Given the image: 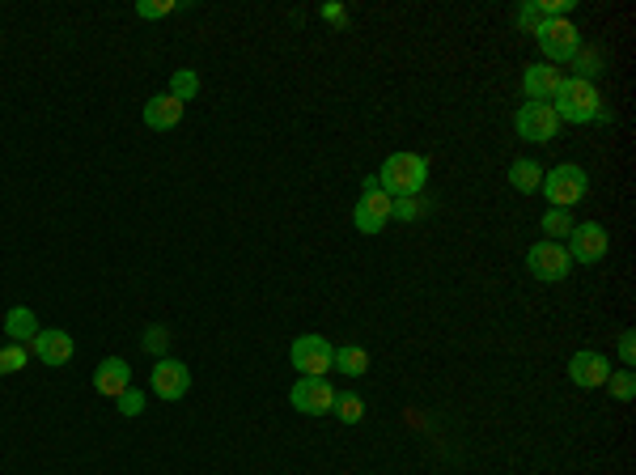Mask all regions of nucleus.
Here are the masks:
<instances>
[{"label":"nucleus","instance_id":"f257e3e1","mask_svg":"<svg viewBox=\"0 0 636 475\" xmlns=\"http://www.w3.org/2000/svg\"><path fill=\"white\" fill-rule=\"evenodd\" d=\"M552 111L560 123H594L598 111H603V94H598L594 81L581 77H564L552 94Z\"/></svg>","mask_w":636,"mask_h":475},{"label":"nucleus","instance_id":"f03ea898","mask_svg":"<svg viewBox=\"0 0 636 475\" xmlns=\"http://www.w3.org/2000/svg\"><path fill=\"white\" fill-rule=\"evenodd\" d=\"M424 183H429V162L420 153H391L378 170V187L386 191L391 200L403 196H420Z\"/></svg>","mask_w":636,"mask_h":475},{"label":"nucleus","instance_id":"7ed1b4c3","mask_svg":"<svg viewBox=\"0 0 636 475\" xmlns=\"http://www.w3.org/2000/svg\"><path fill=\"white\" fill-rule=\"evenodd\" d=\"M530 34H535V43L543 47V56L552 64H569L577 51L586 47V43H581V30L569 22V17H543Z\"/></svg>","mask_w":636,"mask_h":475},{"label":"nucleus","instance_id":"20e7f679","mask_svg":"<svg viewBox=\"0 0 636 475\" xmlns=\"http://www.w3.org/2000/svg\"><path fill=\"white\" fill-rule=\"evenodd\" d=\"M543 196L552 208H564V213H569L573 204H581L590 196V174L581 166H573V162H564V166L543 174Z\"/></svg>","mask_w":636,"mask_h":475},{"label":"nucleus","instance_id":"39448f33","mask_svg":"<svg viewBox=\"0 0 636 475\" xmlns=\"http://www.w3.org/2000/svg\"><path fill=\"white\" fill-rule=\"evenodd\" d=\"M289 361H293V369H297L302 378H327L331 369H335V344L310 331V336H297V340H293Z\"/></svg>","mask_w":636,"mask_h":475},{"label":"nucleus","instance_id":"423d86ee","mask_svg":"<svg viewBox=\"0 0 636 475\" xmlns=\"http://www.w3.org/2000/svg\"><path fill=\"white\" fill-rule=\"evenodd\" d=\"M526 272L535 276V280H543V285H556V280H564L573 272V259H569V251H564V242H535L526 251Z\"/></svg>","mask_w":636,"mask_h":475},{"label":"nucleus","instance_id":"0eeeda50","mask_svg":"<svg viewBox=\"0 0 636 475\" xmlns=\"http://www.w3.org/2000/svg\"><path fill=\"white\" fill-rule=\"evenodd\" d=\"M564 251H569L573 263H603L607 251H611V234H607L598 221L573 225V234H569V242H564Z\"/></svg>","mask_w":636,"mask_h":475},{"label":"nucleus","instance_id":"6e6552de","mask_svg":"<svg viewBox=\"0 0 636 475\" xmlns=\"http://www.w3.org/2000/svg\"><path fill=\"white\" fill-rule=\"evenodd\" d=\"M514 123H518V136L530 140V145H547V140H556V132H560L552 102H526Z\"/></svg>","mask_w":636,"mask_h":475},{"label":"nucleus","instance_id":"1a4fd4ad","mask_svg":"<svg viewBox=\"0 0 636 475\" xmlns=\"http://www.w3.org/2000/svg\"><path fill=\"white\" fill-rule=\"evenodd\" d=\"M391 196H386L382 187H374V191H365V196L357 200V208H352V225H357L361 234H369V238H378L382 230H386V221H391Z\"/></svg>","mask_w":636,"mask_h":475},{"label":"nucleus","instance_id":"9d476101","mask_svg":"<svg viewBox=\"0 0 636 475\" xmlns=\"http://www.w3.org/2000/svg\"><path fill=\"white\" fill-rule=\"evenodd\" d=\"M289 403L302 416H327L335 403V386L327 378H297V386L289 391Z\"/></svg>","mask_w":636,"mask_h":475},{"label":"nucleus","instance_id":"9b49d317","mask_svg":"<svg viewBox=\"0 0 636 475\" xmlns=\"http://www.w3.org/2000/svg\"><path fill=\"white\" fill-rule=\"evenodd\" d=\"M149 382H153V395H157V399L174 403V399H183V395H187V386H191V369H187L183 361H170V357H162V361L153 365Z\"/></svg>","mask_w":636,"mask_h":475},{"label":"nucleus","instance_id":"f8f14e48","mask_svg":"<svg viewBox=\"0 0 636 475\" xmlns=\"http://www.w3.org/2000/svg\"><path fill=\"white\" fill-rule=\"evenodd\" d=\"M30 353L39 357L43 365H68V361H73V353H77V344H73L68 331L47 327V331H39V336L30 340Z\"/></svg>","mask_w":636,"mask_h":475},{"label":"nucleus","instance_id":"ddd939ff","mask_svg":"<svg viewBox=\"0 0 636 475\" xmlns=\"http://www.w3.org/2000/svg\"><path fill=\"white\" fill-rule=\"evenodd\" d=\"M132 386V365L123 357H106L98 369H94V391L102 399H119L123 391Z\"/></svg>","mask_w":636,"mask_h":475},{"label":"nucleus","instance_id":"4468645a","mask_svg":"<svg viewBox=\"0 0 636 475\" xmlns=\"http://www.w3.org/2000/svg\"><path fill=\"white\" fill-rule=\"evenodd\" d=\"M560 81L564 77H560L556 64H530L522 73V94H526V102H552Z\"/></svg>","mask_w":636,"mask_h":475},{"label":"nucleus","instance_id":"2eb2a0df","mask_svg":"<svg viewBox=\"0 0 636 475\" xmlns=\"http://www.w3.org/2000/svg\"><path fill=\"white\" fill-rule=\"evenodd\" d=\"M569 378H573V386H586V391H590V386H607L611 365H607L603 353H573Z\"/></svg>","mask_w":636,"mask_h":475},{"label":"nucleus","instance_id":"dca6fc26","mask_svg":"<svg viewBox=\"0 0 636 475\" xmlns=\"http://www.w3.org/2000/svg\"><path fill=\"white\" fill-rule=\"evenodd\" d=\"M183 102L179 98H170V94H157V98H149L145 102V123L153 132H170V128H179L183 123Z\"/></svg>","mask_w":636,"mask_h":475},{"label":"nucleus","instance_id":"f3484780","mask_svg":"<svg viewBox=\"0 0 636 475\" xmlns=\"http://www.w3.org/2000/svg\"><path fill=\"white\" fill-rule=\"evenodd\" d=\"M39 319H34V310L30 306H13L9 314H5V336L13 340V344H26L30 348V340L39 336Z\"/></svg>","mask_w":636,"mask_h":475},{"label":"nucleus","instance_id":"a211bd4d","mask_svg":"<svg viewBox=\"0 0 636 475\" xmlns=\"http://www.w3.org/2000/svg\"><path fill=\"white\" fill-rule=\"evenodd\" d=\"M509 183H514L522 196H530V191L543 187V166L535 162V157H518V162L509 166Z\"/></svg>","mask_w":636,"mask_h":475},{"label":"nucleus","instance_id":"6ab92c4d","mask_svg":"<svg viewBox=\"0 0 636 475\" xmlns=\"http://www.w3.org/2000/svg\"><path fill=\"white\" fill-rule=\"evenodd\" d=\"M335 369L348 378H365L369 374V353L361 344H344V348H335Z\"/></svg>","mask_w":636,"mask_h":475},{"label":"nucleus","instance_id":"aec40b11","mask_svg":"<svg viewBox=\"0 0 636 475\" xmlns=\"http://www.w3.org/2000/svg\"><path fill=\"white\" fill-rule=\"evenodd\" d=\"M196 94H200V73H196V68H174V73H170V98H179L187 107Z\"/></svg>","mask_w":636,"mask_h":475},{"label":"nucleus","instance_id":"412c9836","mask_svg":"<svg viewBox=\"0 0 636 475\" xmlns=\"http://www.w3.org/2000/svg\"><path fill=\"white\" fill-rule=\"evenodd\" d=\"M331 412L344 420V425H361L365 420V399L357 395V391H344V395H335V403H331Z\"/></svg>","mask_w":636,"mask_h":475},{"label":"nucleus","instance_id":"4be33fe9","mask_svg":"<svg viewBox=\"0 0 636 475\" xmlns=\"http://www.w3.org/2000/svg\"><path fill=\"white\" fill-rule=\"evenodd\" d=\"M573 234V217L564 213V208H547L543 213V238L556 242V238H569Z\"/></svg>","mask_w":636,"mask_h":475},{"label":"nucleus","instance_id":"5701e85b","mask_svg":"<svg viewBox=\"0 0 636 475\" xmlns=\"http://www.w3.org/2000/svg\"><path fill=\"white\" fill-rule=\"evenodd\" d=\"M174 9H187V5H183V0H136V17H145V22L170 17Z\"/></svg>","mask_w":636,"mask_h":475},{"label":"nucleus","instance_id":"b1692460","mask_svg":"<svg viewBox=\"0 0 636 475\" xmlns=\"http://www.w3.org/2000/svg\"><path fill=\"white\" fill-rule=\"evenodd\" d=\"M424 213H429V200L424 196H403L391 204V217H399V221H420Z\"/></svg>","mask_w":636,"mask_h":475},{"label":"nucleus","instance_id":"393cba45","mask_svg":"<svg viewBox=\"0 0 636 475\" xmlns=\"http://www.w3.org/2000/svg\"><path fill=\"white\" fill-rule=\"evenodd\" d=\"M26 361H30L26 344H5V348H0V374H17V369H26Z\"/></svg>","mask_w":636,"mask_h":475},{"label":"nucleus","instance_id":"a878e982","mask_svg":"<svg viewBox=\"0 0 636 475\" xmlns=\"http://www.w3.org/2000/svg\"><path fill=\"white\" fill-rule=\"evenodd\" d=\"M611 395L620 399V403H632L636 399V378H632V369H620V374H611Z\"/></svg>","mask_w":636,"mask_h":475},{"label":"nucleus","instance_id":"bb28decb","mask_svg":"<svg viewBox=\"0 0 636 475\" xmlns=\"http://www.w3.org/2000/svg\"><path fill=\"white\" fill-rule=\"evenodd\" d=\"M573 64H577V77L581 81H590L594 73H603V56H598V51H586V47L573 56Z\"/></svg>","mask_w":636,"mask_h":475},{"label":"nucleus","instance_id":"cd10ccee","mask_svg":"<svg viewBox=\"0 0 636 475\" xmlns=\"http://www.w3.org/2000/svg\"><path fill=\"white\" fill-rule=\"evenodd\" d=\"M145 348H149V353H157V361H162L166 348H170V331L166 327H149L145 331Z\"/></svg>","mask_w":636,"mask_h":475},{"label":"nucleus","instance_id":"c85d7f7f","mask_svg":"<svg viewBox=\"0 0 636 475\" xmlns=\"http://www.w3.org/2000/svg\"><path fill=\"white\" fill-rule=\"evenodd\" d=\"M115 403H119V412H123V416H140V412H145V395L132 391V386H128V391H123Z\"/></svg>","mask_w":636,"mask_h":475},{"label":"nucleus","instance_id":"c756f323","mask_svg":"<svg viewBox=\"0 0 636 475\" xmlns=\"http://www.w3.org/2000/svg\"><path fill=\"white\" fill-rule=\"evenodd\" d=\"M620 357H624V369H632V357H636V336H632V331L620 336Z\"/></svg>","mask_w":636,"mask_h":475},{"label":"nucleus","instance_id":"7c9ffc66","mask_svg":"<svg viewBox=\"0 0 636 475\" xmlns=\"http://www.w3.org/2000/svg\"><path fill=\"white\" fill-rule=\"evenodd\" d=\"M518 22H522V30H535V26L543 22V13H539V5H526V9H522V17H518Z\"/></svg>","mask_w":636,"mask_h":475},{"label":"nucleus","instance_id":"2f4dec72","mask_svg":"<svg viewBox=\"0 0 636 475\" xmlns=\"http://www.w3.org/2000/svg\"><path fill=\"white\" fill-rule=\"evenodd\" d=\"M323 17H327V22H348V13H344V5H323Z\"/></svg>","mask_w":636,"mask_h":475}]
</instances>
